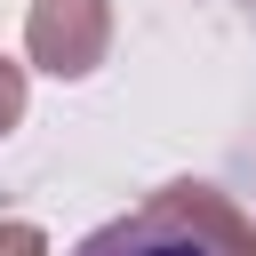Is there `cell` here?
I'll return each instance as SVG.
<instances>
[{"label": "cell", "instance_id": "obj_1", "mask_svg": "<svg viewBox=\"0 0 256 256\" xmlns=\"http://www.w3.org/2000/svg\"><path fill=\"white\" fill-rule=\"evenodd\" d=\"M72 256H256V216L232 192L176 176L152 200H136L128 216L96 224Z\"/></svg>", "mask_w": 256, "mask_h": 256}, {"label": "cell", "instance_id": "obj_2", "mask_svg": "<svg viewBox=\"0 0 256 256\" xmlns=\"http://www.w3.org/2000/svg\"><path fill=\"white\" fill-rule=\"evenodd\" d=\"M24 48L56 80H88L112 56V0H32L24 8Z\"/></svg>", "mask_w": 256, "mask_h": 256}, {"label": "cell", "instance_id": "obj_3", "mask_svg": "<svg viewBox=\"0 0 256 256\" xmlns=\"http://www.w3.org/2000/svg\"><path fill=\"white\" fill-rule=\"evenodd\" d=\"M24 96H32V88H24V64H8V56H0V136L24 120Z\"/></svg>", "mask_w": 256, "mask_h": 256}, {"label": "cell", "instance_id": "obj_4", "mask_svg": "<svg viewBox=\"0 0 256 256\" xmlns=\"http://www.w3.org/2000/svg\"><path fill=\"white\" fill-rule=\"evenodd\" d=\"M0 256H48V232L24 216H0Z\"/></svg>", "mask_w": 256, "mask_h": 256}]
</instances>
